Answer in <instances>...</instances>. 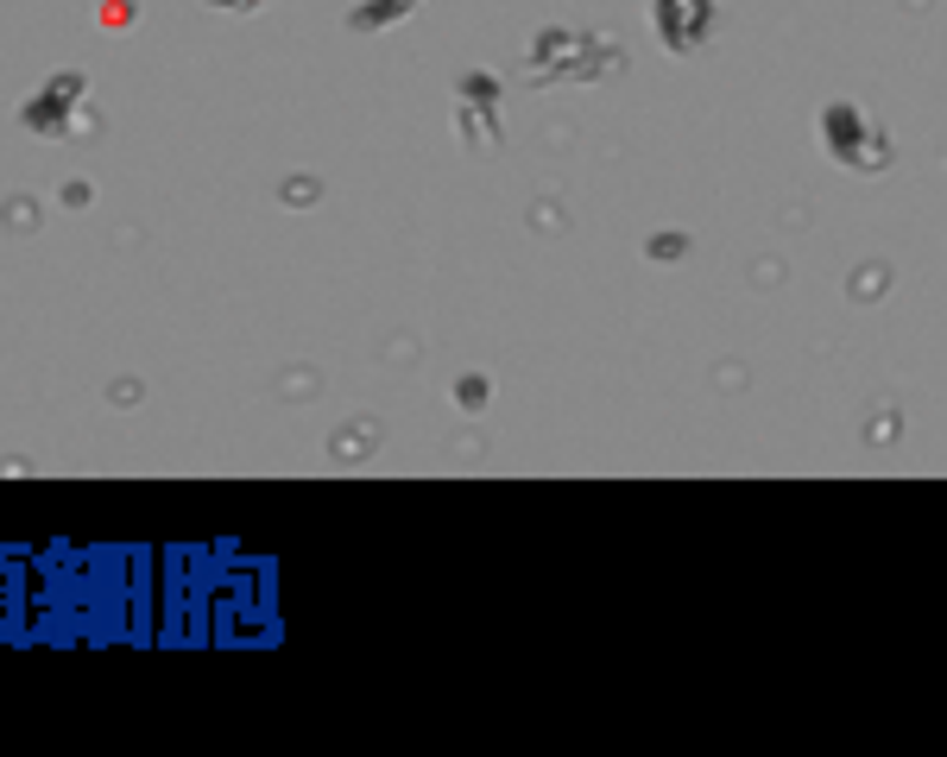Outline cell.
Here are the masks:
<instances>
[{
    "mask_svg": "<svg viewBox=\"0 0 947 757\" xmlns=\"http://www.w3.org/2000/svg\"><path fill=\"white\" fill-rule=\"evenodd\" d=\"M644 252H651V259H664V265H676V259L689 252V234H651V247H644Z\"/></svg>",
    "mask_w": 947,
    "mask_h": 757,
    "instance_id": "obj_6",
    "label": "cell"
},
{
    "mask_svg": "<svg viewBox=\"0 0 947 757\" xmlns=\"http://www.w3.org/2000/svg\"><path fill=\"white\" fill-rule=\"evenodd\" d=\"M487 398H493V378L487 373H461L455 378V404H461V410H487Z\"/></svg>",
    "mask_w": 947,
    "mask_h": 757,
    "instance_id": "obj_5",
    "label": "cell"
},
{
    "mask_svg": "<svg viewBox=\"0 0 947 757\" xmlns=\"http://www.w3.org/2000/svg\"><path fill=\"white\" fill-rule=\"evenodd\" d=\"M89 202V183H64V208H82Z\"/></svg>",
    "mask_w": 947,
    "mask_h": 757,
    "instance_id": "obj_9",
    "label": "cell"
},
{
    "mask_svg": "<svg viewBox=\"0 0 947 757\" xmlns=\"http://www.w3.org/2000/svg\"><path fill=\"white\" fill-rule=\"evenodd\" d=\"M461 95L474 101V108H493V95H499V82H493V76H467V82H461Z\"/></svg>",
    "mask_w": 947,
    "mask_h": 757,
    "instance_id": "obj_8",
    "label": "cell"
},
{
    "mask_svg": "<svg viewBox=\"0 0 947 757\" xmlns=\"http://www.w3.org/2000/svg\"><path fill=\"white\" fill-rule=\"evenodd\" d=\"M651 25L676 57H689L714 32V0H651Z\"/></svg>",
    "mask_w": 947,
    "mask_h": 757,
    "instance_id": "obj_2",
    "label": "cell"
},
{
    "mask_svg": "<svg viewBox=\"0 0 947 757\" xmlns=\"http://www.w3.org/2000/svg\"><path fill=\"white\" fill-rule=\"evenodd\" d=\"M410 7H417V0H373V7H354V13H348V25H354V32H373V25L398 20V13H410Z\"/></svg>",
    "mask_w": 947,
    "mask_h": 757,
    "instance_id": "obj_4",
    "label": "cell"
},
{
    "mask_svg": "<svg viewBox=\"0 0 947 757\" xmlns=\"http://www.w3.org/2000/svg\"><path fill=\"white\" fill-rule=\"evenodd\" d=\"M82 95H89V76L64 70L57 82H45V89L26 101V114H20V121H26V133H38V139H45V133H64V121L82 108Z\"/></svg>",
    "mask_w": 947,
    "mask_h": 757,
    "instance_id": "obj_3",
    "label": "cell"
},
{
    "mask_svg": "<svg viewBox=\"0 0 947 757\" xmlns=\"http://www.w3.org/2000/svg\"><path fill=\"white\" fill-rule=\"evenodd\" d=\"M821 146L834 151V165H846V171H884L891 165V139L859 101H834L821 114Z\"/></svg>",
    "mask_w": 947,
    "mask_h": 757,
    "instance_id": "obj_1",
    "label": "cell"
},
{
    "mask_svg": "<svg viewBox=\"0 0 947 757\" xmlns=\"http://www.w3.org/2000/svg\"><path fill=\"white\" fill-rule=\"evenodd\" d=\"M316 196H323V183H316V177H291V183H284V208H309Z\"/></svg>",
    "mask_w": 947,
    "mask_h": 757,
    "instance_id": "obj_7",
    "label": "cell"
},
{
    "mask_svg": "<svg viewBox=\"0 0 947 757\" xmlns=\"http://www.w3.org/2000/svg\"><path fill=\"white\" fill-rule=\"evenodd\" d=\"M208 7H222V13H253V7H266V0H208Z\"/></svg>",
    "mask_w": 947,
    "mask_h": 757,
    "instance_id": "obj_10",
    "label": "cell"
}]
</instances>
